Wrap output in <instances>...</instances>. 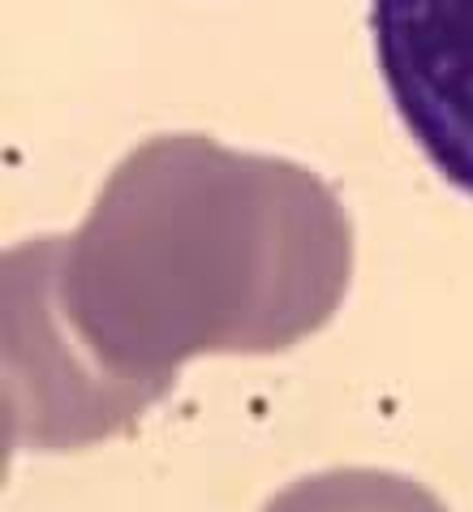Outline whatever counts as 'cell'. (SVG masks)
Returning a JSON list of instances; mask_svg holds the SVG:
<instances>
[{
  "mask_svg": "<svg viewBox=\"0 0 473 512\" xmlns=\"http://www.w3.org/2000/svg\"><path fill=\"white\" fill-rule=\"evenodd\" d=\"M349 263V216L310 168L203 134L151 138L74 237L5 254L9 444H91L198 353L289 349L332 319Z\"/></svg>",
  "mask_w": 473,
  "mask_h": 512,
  "instance_id": "cell-1",
  "label": "cell"
},
{
  "mask_svg": "<svg viewBox=\"0 0 473 512\" xmlns=\"http://www.w3.org/2000/svg\"><path fill=\"white\" fill-rule=\"evenodd\" d=\"M370 31L400 121L473 194V0H375Z\"/></svg>",
  "mask_w": 473,
  "mask_h": 512,
  "instance_id": "cell-2",
  "label": "cell"
}]
</instances>
